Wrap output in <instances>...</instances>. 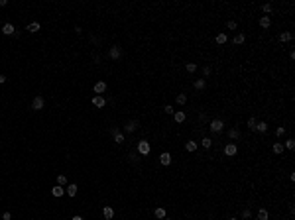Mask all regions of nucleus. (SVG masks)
I'll use <instances>...</instances> for the list:
<instances>
[{
	"label": "nucleus",
	"instance_id": "1",
	"mask_svg": "<svg viewBox=\"0 0 295 220\" xmlns=\"http://www.w3.org/2000/svg\"><path fill=\"white\" fill-rule=\"evenodd\" d=\"M136 149H138V153H140V155H148L150 152H152V146H150V142H146V139H140L138 146H136Z\"/></svg>",
	"mask_w": 295,
	"mask_h": 220
},
{
	"label": "nucleus",
	"instance_id": "2",
	"mask_svg": "<svg viewBox=\"0 0 295 220\" xmlns=\"http://www.w3.org/2000/svg\"><path fill=\"white\" fill-rule=\"evenodd\" d=\"M45 106V98L41 94H37V96H34V100H32V110H41Z\"/></svg>",
	"mask_w": 295,
	"mask_h": 220
},
{
	"label": "nucleus",
	"instance_id": "3",
	"mask_svg": "<svg viewBox=\"0 0 295 220\" xmlns=\"http://www.w3.org/2000/svg\"><path fill=\"white\" fill-rule=\"evenodd\" d=\"M209 128H211L213 134H221V132L224 130V122H222V120H213L211 124H209Z\"/></svg>",
	"mask_w": 295,
	"mask_h": 220
},
{
	"label": "nucleus",
	"instance_id": "4",
	"mask_svg": "<svg viewBox=\"0 0 295 220\" xmlns=\"http://www.w3.org/2000/svg\"><path fill=\"white\" fill-rule=\"evenodd\" d=\"M110 134L114 136V143H118V146H120V143H124V139H126V138H124V134L118 130V128H112Z\"/></svg>",
	"mask_w": 295,
	"mask_h": 220
},
{
	"label": "nucleus",
	"instance_id": "5",
	"mask_svg": "<svg viewBox=\"0 0 295 220\" xmlns=\"http://www.w3.org/2000/svg\"><path fill=\"white\" fill-rule=\"evenodd\" d=\"M120 55H122V49H120V45H112L110 49H108V57L110 59H120Z\"/></svg>",
	"mask_w": 295,
	"mask_h": 220
},
{
	"label": "nucleus",
	"instance_id": "6",
	"mask_svg": "<svg viewBox=\"0 0 295 220\" xmlns=\"http://www.w3.org/2000/svg\"><path fill=\"white\" fill-rule=\"evenodd\" d=\"M91 102H93V106H96V108H103V106L106 104V98H104L103 94H95Z\"/></svg>",
	"mask_w": 295,
	"mask_h": 220
},
{
	"label": "nucleus",
	"instance_id": "7",
	"mask_svg": "<svg viewBox=\"0 0 295 220\" xmlns=\"http://www.w3.org/2000/svg\"><path fill=\"white\" fill-rule=\"evenodd\" d=\"M236 153H238V146H236V143H226V147H224V155L234 157Z\"/></svg>",
	"mask_w": 295,
	"mask_h": 220
},
{
	"label": "nucleus",
	"instance_id": "8",
	"mask_svg": "<svg viewBox=\"0 0 295 220\" xmlns=\"http://www.w3.org/2000/svg\"><path fill=\"white\" fill-rule=\"evenodd\" d=\"M136 130H138V120L126 122V126H124V132H126V134H132V132H136Z\"/></svg>",
	"mask_w": 295,
	"mask_h": 220
},
{
	"label": "nucleus",
	"instance_id": "9",
	"mask_svg": "<svg viewBox=\"0 0 295 220\" xmlns=\"http://www.w3.org/2000/svg\"><path fill=\"white\" fill-rule=\"evenodd\" d=\"M93 90H95V94H103L104 90H106V83H104V81H96Z\"/></svg>",
	"mask_w": 295,
	"mask_h": 220
},
{
	"label": "nucleus",
	"instance_id": "10",
	"mask_svg": "<svg viewBox=\"0 0 295 220\" xmlns=\"http://www.w3.org/2000/svg\"><path fill=\"white\" fill-rule=\"evenodd\" d=\"M185 118H187V116H185V112H183V110H175V112H173V120L177 122V124H183V122H185Z\"/></svg>",
	"mask_w": 295,
	"mask_h": 220
},
{
	"label": "nucleus",
	"instance_id": "11",
	"mask_svg": "<svg viewBox=\"0 0 295 220\" xmlns=\"http://www.w3.org/2000/svg\"><path fill=\"white\" fill-rule=\"evenodd\" d=\"M16 31H18V30H16L12 24H4V26H2V34H4V35H14Z\"/></svg>",
	"mask_w": 295,
	"mask_h": 220
},
{
	"label": "nucleus",
	"instance_id": "12",
	"mask_svg": "<svg viewBox=\"0 0 295 220\" xmlns=\"http://www.w3.org/2000/svg\"><path fill=\"white\" fill-rule=\"evenodd\" d=\"M171 161H173V159H171V153L163 152L162 155H159V163H162V165H171Z\"/></svg>",
	"mask_w": 295,
	"mask_h": 220
},
{
	"label": "nucleus",
	"instance_id": "13",
	"mask_svg": "<svg viewBox=\"0 0 295 220\" xmlns=\"http://www.w3.org/2000/svg\"><path fill=\"white\" fill-rule=\"evenodd\" d=\"M65 193H67L69 197H77V193H79V187L75 185V183H71V185H67V187H65Z\"/></svg>",
	"mask_w": 295,
	"mask_h": 220
},
{
	"label": "nucleus",
	"instance_id": "14",
	"mask_svg": "<svg viewBox=\"0 0 295 220\" xmlns=\"http://www.w3.org/2000/svg\"><path fill=\"white\" fill-rule=\"evenodd\" d=\"M244 41H246V35L242 34V31H238V34L232 37V44H234V45H242Z\"/></svg>",
	"mask_w": 295,
	"mask_h": 220
},
{
	"label": "nucleus",
	"instance_id": "15",
	"mask_svg": "<svg viewBox=\"0 0 295 220\" xmlns=\"http://www.w3.org/2000/svg\"><path fill=\"white\" fill-rule=\"evenodd\" d=\"M293 39V31H281L280 34V41L281 44H287V41Z\"/></svg>",
	"mask_w": 295,
	"mask_h": 220
},
{
	"label": "nucleus",
	"instance_id": "16",
	"mask_svg": "<svg viewBox=\"0 0 295 220\" xmlns=\"http://www.w3.org/2000/svg\"><path fill=\"white\" fill-rule=\"evenodd\" d=\"M103 216L106 220H112V218H114V208H112V206H104L103 208Z\"/></svg>",
	"mask_w": 295,
	"mask_h": 220
},
{
	"label": "nucleus",
	"instance_id": "17",
	"mask_svg": "<svg viewBox=\"0 0 295 220\" xmlns=\"http://www.w3.org/2000/svg\"><path fill=\"white\" fill-rule=\"evenodd\" d=\"M63 193H65V189H63L61 185H55V187H53V189H51V195L55 197V198H59V197H63Z\"/></svg>",
	"mask_w": 295,
	"mask_h": 220
},
{
	"label": "nucleus",
	"instance_id": "18",
	"mask_svg": "<svg viewBox=\"0 0 295 220\" xmlns=\"http://www.w3.org/2000/svg\"><path fill=\"white\" fill-rule=\"evenodd\" d=\"M260 26H262L264 30H268V28L272 26V18H270V16H262V18H260Z\"/></svg>",
	"mask_w": 295,
	"mask_h": 220
},
{
	"label": "nucleus",
	"instance_id": "19",
	"mask_svg": "<svg viewBox=\"0 0 295 220\" xmlns=\"http://www.w3.org/2000/svg\"><path fill=\"white\" fill-rule=\"evenodd\" d=\"M197 147H199V143H197V142H193V139L185 142V149H187V152H197Z\"/></svg>",
	"mask_w": 295,
	"mask_h": 220
},
{
	"label": "nucleus",
	"instance_id": "20",
	"mask_svg": "<svg viewBox=\"0 0 295 220\" xmlns=\"http://www.w3.org/2000/svg\"><path fill=\"white\" fill-rule=\"evenodd\" d=\"M214 41H217L218 45H224L228 41V35L226 34H217V37H214Z\"/></svg>",
	"mask_w": 295,
	"mask_h": 220
},
{
	"label": "nucleus",
	"instance_id": "21",
	"mask_svg": "<svg viewBox=\"0 0 295 220\" xmlns=\"http://www.w3.org/2000/svg\"><path fill=\"white\" fill-rule=\"evenodd\" d=\"M193 87H195L197 90H203V89L207 87V79H197V81L193 83Z\"/></svg>",
	"mask_w": 295,
	"mask_h": 220
},
{
	"label": "nucleus",
	"instance_id": "22",
	"mask_svg": "<svg viewBox=\"0 0 295 220\" xmlns=\"http://www.w3.org/2000/svg\"><path fill=\"white\" fill-rule=\"evenodd\" d=\"M228 138L230 139H238L240 138V130H238V128H230V130H228Z\"/></svg>",
	"mask_w": 295,
	"mask_h": 220
},
{
	"label": "nucleus",
	"instance_id": "23",
	"mask_svg": "<svg viewBox=\"0 0 295 220\" xmlns=\"http://www.w3.org/2000/svg\"><path fill=\"white\" fill-rule=\"evenodd\" d=\"M256 132L266 134L268 132V122H258V124H256Z\"/></svg>",
	"mask_w": 295,
	"mask_h": 220
},
{
	"label": "nucleus",
	"instance_id": "24",
	"mask_svg": "<svg viewBox=\"0 0 295 220\" xmlns=\"http://www.w3.org/2000/svg\"><path fill=\"white\" fill-rule=\"evenodd\" d=\"M258 220H270L268 208H260V210H258Z\"/></svg>",
	"mask_w": 295,
	"mask_h": 220
},
{
	"label": "nucleus",
	"instance_id": "25",
	"mask_svg": "<svg viewBox=\"0 0 295 220\" xmlns=\"http://www.w3.org/2000/svg\"><path fill=\"white\" fill-rule=\"evenodd\" d=\"M272 149H273V153H277V155H280V153H283V143H281V142H276Z\"/></svg>",
	"mask_w": 295,
	"mask_h": 220
},
{
	"label": "nucleus",
	"instance_id": "26",
	"mask_svg": "<svg viewBox=\"0 0 295 220\" xmlns=\"http://www.w3.org/2000/svg\"><path fill=\"white\" fill-rule=\"evenodd\" d=\"M28 31H32V34H36V31H40V24L37 22H32V24H28V28H26Z\"/></svg>",
	"mask_w": 295,
	"mask_h": 220
},
{
	"label": "nucleus",
	"instance_id": "27",
	"mask_svg": "<svg viewBox=\"0 0 295 220\" xmlns=\"http://www.w3.org/2000/svg\"><path fill=\"white\" fill-rule=\"evenodd\" d=\"M175 100H177V104H185V102H187V94H185V93H179V94L175 96Z\"/></svg>",
	"mask_w": 295,
	"mask_h": 220
},
{
	"label": "nucleus",
	"instance_id": "28",
	"mask_svg": "<svg viewBox=\"0 0 295 220\" xmlns=\"http://www.w3.org/2000/svg\"><path fill=\"white\" fill-rule=\"evenodd\" d=\"M272 10H273V6H272L270 2H268V4H262V12H264L266 16H270V14H272Z\"/></svg>",
	"mask_w": 295,
	"mask_h": 220
},
{
	"label": "nucleus",
	"instance_id": "29",
	"mask_svg": "<svg viewBox=\"0 0 295 220\" xmlns=\"http://www.w3.org/2000/svg\"><path fill=\"white\" fill-rule=\"evenodd\" d=\"M201 146L205 147V149H209V147L213 146V139H211V138H203V139H201Z\"/></svg>",
	"mask_w": 295,
	"mask_h": 220
},
{
	"label": "nucleus",
	"instance_id": "30",
	"mask_svg": "<svg viewBox=\"0 0 295 220\" xmlns=\"http://www.w3.org/2000/svg\"><path fill=\"white\" fill-rule=\"evenodd\" d=\"M185 69H187V73H195L197 71V63H185Z\"/></svg>",
	"mask_w": 295,
	"mask_h": 220
},
{
	"label": "nucleus",
	"instance_id": "31",
	"mask_svg": "<svg viewBox=\"0 0 295 220\" xmlns=\"http://www.w3.org/2000/svg\"><path fill=\"white\" fill-rule=\"evenodd\" d=\"M256 124H258V120H256V118H254V116H252V118H250V120H248V128H250V130H252V132H256Z\"/></svg>",
	"mask_w": 295,
	"mask_h": 220
},
{
	"label": "nucleus",
	"instance_id": "32",
	"mask_svg": "<svg viewBox=\"0 0 295 220\" xmlns=\"http://www.w3.org/2000/svg\"><path fill=\"white\" fill-rule=\"evenodd\" d=\"M57 185L67 187V177H65V175H57Z\"/></svg>",
	"mask_w": 295,
	"mask_h": 220
},
{
	"label": "nucleus",
	"instance_id": "33",
	"mask_svg": "<svg viewBox=\"0 0 295 220\" xmlns=\"http://www.w3.org/2000/svg\"><path fill=\"white\" fill-rule=\"evenodd\" d=\"M155 218H165V208H155Z\"/></svg>",
	"mask_w": 295,
	"mask_h": 220
},
{
	"label": "nucleus",
	"instance_id": "34",
	"mask_svg": "<svg viewBox=\"0 0 295 220\" xmlns=\"http://www.w3.org/2000/svg\"><path fill=\"white\" fill-rule=\"evenodd\" d=\"M283 147H287V149H295V139H293V138H289Z\"/></svg>",
	"mask_w": 295,
	"mask_h": 220
},
{
	"label": "nucleus",
	"instance_id": "35",
	"mask_svg": "<svg viewBox=\"0 0 295 220\" xmlns=\"http://www.w3.org/2000/svg\"><path fill=\"white\" fill-rule=\"evenodd\" d=\"M211 73H213L211 67H203V79H205V77H211Z\"/></svg>",
	"mask_w": 295,
	"mask_h": 220
},
{
	"label": "nucleus",
	"instance_id": "36",
	"mask_svg": "<svg viewBox=\"0 0 295 220\" xmlns=\"http://www.w3.org/2000/svg\"><path fill=\"white\" fill-rule=\"evenodd\" d=\"M128 157H130V161H132V163H138V161H140V157L136 155V152H132L130 155H128Z\"/></svg>",
	"mask_w": 295,
	"mask_h": 220
},
{
	"label": "nucleus",
	"instance_id": "37",
	"mask_svg": "<svg viewBox=\"0 0 295 220\" xmlns=\"http://www.w3.org/2000/svg\"><path fill=\"white\" fill-rule=\"evenodd\" d=\"M283 134H285V128H283V126H277V130H276V136H277V138H281Z\"/></svg>",
	"mask_w": 295,
	"mask_h": 220
},
{
	"label": "nucleus",
	"instance_id": "38",
	"mask_svg": "<svg viewBox=\"0 0 295 220\" xmlns=\"http://www.w3.org/2000/svg\"><path fill=\"white\" fill-rule=\"evenodd\" d=\"M250 216H252V210H250V208H244V210H242V218H250Z\"/></svg>",
	"mask_w": 295,
	"mask_h": 220
},
{
	"label": "nucleus",
	"instance_id": "39",
	"mask_svg": "<svg viewBox=\"0 0 295 220\" xmlns=\"http://www.w3.org/2000/svg\"><path fill=\"white\" fill-rule=\"evenodd\" d=\"M163 112H165V114H173L175 110H173V106H171V104H167V106L163 108Z\"/></svg>",
	"mask_w": 295,
	"mask_h": 220
},
{
	"label": "nucleus",
	"instance_id": "40",
	"mask_svg": "<svg viewBox=\"0 0 295 220\" xmlns=\"http://www.w3.org/2000/svg\"><path fill=\"white\" fill-rule=\"evenodd\" d=\"M226 28L228 30H236V22H234V20H230V22L226 24Z\"/></svg>",
	"mask_w": 295,
	"mask_h": 220
},
{
	"label": "nucleus",
	"instance_id": "41",
	"mask_svg": "<svg viewBox=\"0 0 295 220\" xmlns=\"http://www.w3.org/2000/svg\"><path fill=\"white\" fill-rule=\"evenodd\" d=\"M2 220H12V214H10V212H4V214H2Z\"/></svg>",
	"mask_w": 295,
	"mask_h": 220
},
{
	"label": "nucleus",
	"instance_id": "42",
	"mask_svg": "<svg viewBox=\"0 0 295 220\" xmlns=\"http://www.w3.org/2000/svg\"><path fill=\"white\" fill-rule=\"evenodd\" d=\"M6 83V77H4V75H0V85H4Z\"/></svg>",
	"mask_w": 295,
	"mask_h": 220
},
{
	"label": "nucleus",
	"instance_id": "43",
	"mask_svg": "<svg viewBox=\"0 0 295 220\" xmlns=\"http://www.w3.org/2000/svg\"><path fill=\"white\" fill-rule=\"evenodd\" d=\"M71 220H83V218H81V216H79V214H77V216H73Z\"/></svg>",
	"mask_w": 295,
	"mask_h": 220
},
{
	"label": "nucleus",
	"instance_id": "44",
	"mask_svg": "<svg viewBox=\"0 0 295 220\" xmlns=\"http://www.w3.org/2000/svg\"><path fill=\"white\" fill-rule=\"evenodd\" d=\"M230 220H238V218H230Z\"/></svg>",
	"mask_w": 295,
	"mask_h": 220
},
{
	"label": "nucleus",
	"instance_id": "45",
	"mask_svg": "<svg viewBox=\"0 0 295 220\" xmlns=\"http://www.w3.org/2000/svg\"><path fill=\"white\" fill-rule=\"evenodd\" d=\"M163 220H171V218H163Z\"/></svg>",
	"mask_w": 295,
	"mask_h": 220
}]
</instances>
